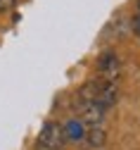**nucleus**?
Here are the masks:
<instances>
[{
    "instance_id": "f257e3e1",
    "label": "nucleus",
    "mask_w": 140,
    "mask_h": 150,
    "mask_svg": "<svg viewBox=\"0 0 140 150\" xmlns=\"http://www.w3.org/2000/svg\"><path fill=\"white\" fill-rule=\"evenodd\" d=\"M64 143V131L57 122H48L41 134H38V141H36V148L38 150H59V145Z\"/></svg>"
},
{
    "instance_id": "f03ea898",
    "label": "nucleus",
    "mask_w": 140,
    "mask_h": 150,
    "mask_svg": "<svg viewBox=\"0 0 140 150\" xmlns=\"http://www.w3.org/2000/svg\"><path fill=\"white\" fill-rule=\"evenodd\" d=\"M97 69L100 74H102V79L105 81H114L119 76V69H121V60L116 57V52H102L97 57Z\"/></svg>"
},
{
    "instance_id": "7ed1b4c3",
    "label": "nucleus",
    "mask_w": 140,
    "mask_h": 150,
    "mask_svg": "<svg viewBox=\"0 0 140 150\" xmlns=\"http://www.w3.org/2000/svg\"><path fill=\"white\" fill-rule=\"evenodd\" d=\"M76 112H78V119H81L83 124H100L105 119V107L100 103H76Z\"/></svg>"
},
{
    "instance_id": "20e7f679",
    "label": "nucleus",
    "mask_w": 140,
    "mask_h": 150,
    "mask_svg": "<svg viewBox=\"0 0 140 150\" xmlns=\"http://www.w3.org/2000/svg\"><path fill=\"white\" fill-rule=\"evenodd\" d=\"M62 131H64V138H67V141H83V136H86V124H83L81 119H69V122L62 126Z\"/></svg>"
},
{
    "instance_id": "39448f33",
    "label": "nucleus",
    "mask_w": 140,
    "mask_h": 150,
    "mask_svg": "<svg viewBox=\"0 0 140 150\" xmlns=\"http://www.w3.org/2000/svg\"><path fill=\"white\" fill-rule=\"evenodd\" d=\"M83 141H86L90 148H102V145L107 143V134H105V129L100 126V124H95V126L86 129V136H83Z\"/></svg>"
},
{
    "instance_id": "423d86ee",
    "label": "nucleus",
    "mask_w": 140,
    "mask_h": 150,
    "mask_svg": "<svg viewBox=\"0 0 140 150\" xmlns=\"http://www.w3.org/2000/svg\"><path fill=\"white\" fill-rule=\"evenodd\" d=\"M131 31H133V36H135V38H140V14L133 19V24H131Z\"/></svg>"
},
{
    "instance_id": "0eeeda50",
    "label": "nucleus",
    "mask_w": 140,
    "mask_h": 150,
    "mask_svg": "<svg viewBox=\"0 0 140 150\" xmlns=\"http://www.w3.org/2000/svg\"><path fill=\"white\" fill-rule=\"evenodd\" d=\"M14 3H17V0H0V12L12 10V7H14Z\"/></svg>"
},
{
    "instance_id": "6e6552de",
    "label": "nucleus",
    "mask_w": 140,
    "mask_h": 150,
    "mask_svg": "<svg viewBox=\"0 0 140 150\" xmlns=\"http://www.w3.org/2000/svg\"><path fill=\"white\" fill-rule=\"evenodd\" d=\"M138 12H140V0H138Z\"/></svg>"
}]
</instances>
